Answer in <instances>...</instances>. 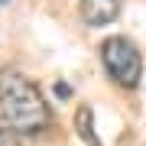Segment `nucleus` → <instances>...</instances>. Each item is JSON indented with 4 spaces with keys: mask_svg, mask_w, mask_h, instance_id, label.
Segmentation results:
<instances>
[{
    "mask_svg": "<svg viewBox=\"0 0 146 146\" xmlns=\"http://www.w3.org/2000/svg\"><path fill=\"white\" fill-rule=\"evenodd\" d=\"M55 98H62V101H65V98H72V88H68L65 81H58V84H55Z\"/></svg>",
    "mask_w": 146,
    "mask_h": 146,
    "instance_id": "6",
    "label": "nucleus"
},
{
    "mask_svg": "<svg viewBox=\"0 0 146 146\" xmlns=\"http://www.w3.org/2000/svg\"><path fill=\"white\" fill-rule=\"evenodd\" d=\"M101 58H104V68L110 72L120 88L133 91L143 78V58H140V49L133 46L127 36H114L101 46Z\"/></svg>",
    "mask_w": 146,
    "mask_h": 146,
    "instance_id": "2",
    "label": "nucleus"
},
{
    "mask_svg": "<svg viewBox=\"0 0 146 146\" xmlns=\"http://www.w3.org/2000/svg\"><path fill=\"white\" fill-rule=\"evenodd\" d=\"M0 114L10 123V130H20V133H39L52 120L39 88L16 68L0 72Z\"/></svg>",
    "mask_w": 146,
    "mask_h": 146,
    "instance_id": "1",
    "label": "nucleus"
},
{
    "mask_svg": "<svg viewBox=\"0 0 146 146\" xmlns=\"http://www.w3.org/2000/svg\"><path fill=\"white\" fill-rule=\"evenodd\" d=\"M75 123H78V133H81V140L88 143V146H101L98 133H94V114H91V107H78Z\"/></svg>",
    "mask_w": 146,
    "mask_h": 146,
    "instance_id": "4",
    "label": "nucleus"
},
{
    "mask_svg": "<svg viewBox=\"0 0 146 146\" xmlns=\"http://www.w3.org/2000/svg\"><path fill=\"white\" fill-rule=\"evenodd\" d=\"M0 146H23V143H20V136L10 127H0Z\"/></svg>",
    "mask_w": 146,
    "mask_h": 146,
    "instance_id": "5",
    "label": "nucleus"
},
{
    "mask_svg": "<svg viewBox=\"0 0 146 146\" xmlns=\"http://www.w3.org/2000/svg\"><path fill=\"white\" fill-rule=\"evenodd\" d=\"M120 13V0H81V20L88 26H107Z\"/></svg>",
    "mask_w": 146,
    "mask_h": 146,
    "instance_id": "3",
    "label": "nucleus"
},
{
    "mask_svg": "<svg viewBox=\"0 0 146 146\" xmlns=\"http://www.w3.org/2000/svg\"><path fill=\"white\" fill-rule=\"evenodd\" d=\"M0 3H10V0H0Z\"/></svg>",
    "mask_w": 146,
    "mask_h": 146,
    "instance_id": "7",
    "label": "nucleus"
}]
</instances>
